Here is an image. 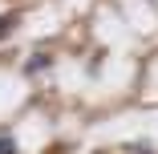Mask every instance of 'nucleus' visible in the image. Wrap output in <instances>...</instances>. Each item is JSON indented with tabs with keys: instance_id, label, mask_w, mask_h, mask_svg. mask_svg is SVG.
I'll return each mask as SVG.
<instances>
[{
	"instance_id": "1",
	"label": "nucleus",
	"mask_w": 158,
	"mask_h": 154,
	"mask_svg": "<svg viewBox=\"0 0 158 154\" xmlns=\"http://www.w3.org/2000/svg\"><path fill=\"white\" fill-rule=\"evenodd\" d=\"M49 65H53V57H45V53H41V57H33V61L24 65V73H45Z\"/></svg>"
},
{
	"instance_id": "2",
	"label": "nucleus",
	"mask_w": 158,
	"mask_h": 154,
	"mask_svg": "<svg viewBox=\"0 0 158 154\" xmlns=\"http://www.w3.org/2000/svg\"><path fill=\"white\" fill-rule=\"evenodd\" d=\"M12 28H16V12H4V16H0V41L12 37Z\"/></svg>"
},
{
	"instance_id": "3",
	"label": "nucleus",
	"mask_w": 158,
	"mask_h": 154,
	"mask_svg": "<svg viewBox=\"0 0 158 154\" xmlns=\"http://www.w3.org/2000/svg\"><path fill=\"white\" fill-rule=\"evenodd\" d=\"M0 154H16V142L12 138H0Z\"/></svg>"
}]
</instances>
